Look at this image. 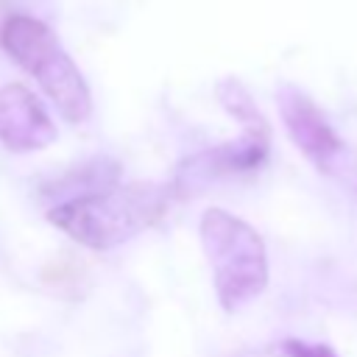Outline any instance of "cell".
I'll return each mask as SVG.
<instances>
[{"label": "cell", "mask_w": 357, "mask_h": 357, "mask_svg": "<svg viewBox=\"0 0 357 357\" xmlns=\"http://www.w3.org/2000/svg\"><path fill=\"white\" fill-rule=\"evenodd\" d=\"M167 195V190L151 184H109L103 190L59 201L47 218L75 243L106 251L159 220L165 215Z\"/></svg>", "instance_id": "1"}, {"label": "cell", "mask_w": 357, "mask_h": 357, "mask_svg": "<svg viewBox=\"0 0 357 357\" xmlns=\"http://www.w3.org/2000/svg\"><path fill=\"white\" fill-rule=\"evenodd\" d=\"M198 231L220 307L226 312L248 307L268 284V254L262 237L245 220L218 206L201 215Z\"/></svg>", "instance_id": "2"}, {"label": "cell", "mask_w": 357, "mask_h": 357, "mask_svg": "<svg viewBox=\"0 0 357 357\" xmlns=\"http://www.w3.org/2000/svg\"><path fill=\"white\" fill-rule=\"evenodd\" d=\"M0 42L6 53L36 78L67 123H84L92 114V92L81 70L45 22L28 14H14L3 25Z\"/></svg>", "instance_id": "3"}, {"label": "cell", "mask_w": 357, "mask_h": 357, "mask_svg": "<svg viewBox=\"0 0 357 357\" xmlns=\"http://www.w3.org/2000/svg\"><path fill=\"white\" fill-rule=\"evenodd\" d=\"M218 98L226 106V112L234 120H240L243 137L237 142H226V145L198 156L195 162H204V165L192 167V173H201L204 178H218V176H234V173L257 170L265 162L268 148H271V128H268L262 112L251 100L248 89L234 78H226L218 84Z\"/></svg>", "instance_id": "4"}, {"label": "cell", "mask_w": 357, "mask_h": 357, "mask_svg": "<svg viewBox=\"0 0 357 357\" xmlns=\"http://www.w3.org/2000/svg\"><path fill=\"white\" fill-rule=\"evenodd\" d=\"M279 112H282V120H284V128L293 139V145L318 167V170H332L337 156L343 153V142L340 137L335 134L332 123L326 120V114L315 106V100L284 84L279 92Z\"/></svg>", "instance_id": "5"}, {"label": "cell", "mask_w": 357, "mask_h": 357, "mask_svg": "<svg viewBox=\"0 0 357 357\" xmlns=\"http://www.w3.org/2000/svg\"><path fill=\"white\" fill-rule=\"evenodd\" d=\"M56 139V126L39 98L22 84L0 89V142L8 151L25 153L47 148Z\"/></svg>", "instance_id": "6"}, {"label": "cell", "mask_w": 357, "mask_h": 357, "mask_svg": "<svg viewBox=\"0 0 357 357\" xmlns=\"http://www.w3.org/2000/svg\"><path fill=\"white\" fill-rule=\"evenodd\" d=\"M287 357H337L329 346L324 343H307V340H287L284 343Z\"/></svg>", "instance_id": "7"}]
</instances>
